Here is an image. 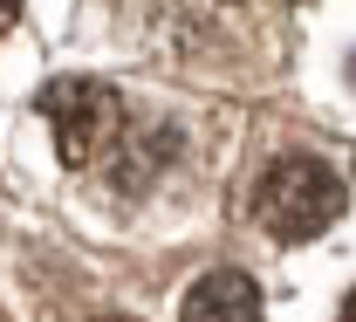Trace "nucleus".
Returning a JSON list of instances; mask_svg holds the SVG:
<instances>
[{
	"label": "nucleus",
	"instance_id": "obj_2",
	"mask_svg": "<svg viewBox=\"0 0 356 322\" xmlns=\"http://www.w3.org/2000/svg\"><path fill=\"white\" fill-rule=\"evenodd\" d=\"M42 117L48 131H55V151H62V165H96L103 158V144L117 138V124H124V103L110 83H96V76H55L42 90Z\"/></svg>",
	"mask_w": 356,
	"mask_h": 322
},
{
	"label": "nucleus",
	"instance_id": "obj_7",
	"mask_svg": "<svg viewBox=\"0 0 356 322\" xmlns=\"http://www.w3.org/2000/svg\"><path fill=\"white\" fill-rule=\"evenodd\" d=\"M103 322H124V316H103Z\"/></svg>",
	"mask_w": 356,
	"mask_h": 322
},
{
	"label": "nucleus",
	"instance_id": "obj_1",
	"mask_svg": "<svg viewBox=\"0 0 356 322\" xmlns=\"http://www.w3.org/2000/svg\"><path fill=\"white\" fill-rule=\"evenodd\" d=\"M350 206V185L336 165H322V158H281V165H267V179L254 185V220L261 233L274 240H315L322 227H336V213Z\"/></svg>",
	"mask_w": 356,
	"mask_h": 322
},
{
	"label": "nucleus",
	"instance_id": "obj_8",
	"mask_svg": "<svg viewBox=\"0 0 356 322\" xmlns=\"http://www.w3.org/2000/svg\"><path fill=\"white\" fill-rule=\"evenodd\" d=\"M350 76H356V62H350Z\"/></svg>",
	"mask_w": 356,
	"mask_h": 322
},
{
	"label": "nucleus",
	"instance_id": "obj_6",
	"mask_svg": "<svg viewBox=\"0 0 356 322\" xmlns=\"http://www.w3.org/2000/svg\"><path fill=\"white\" fill-rule=\"evenodd\" d=\"M336 322H356V288L343 295V316H336Z\"/></svg>",
	"mask_w": 356,
	"mask_h": 322
},
{
	"label": "nucleus",
	"instance_id": "obj_3",
	"mask_svg": "<svg viewBox=\"0 0 356 322\" xmlns=\"http://www.w3.org/2000/svg\"><path fill=\"white\" fill-rule=\"evenodd\" d=\"M172 151H178V131H172V124H131V117H124L96 165H110V179L124 185V192H144V185L165 172Z\"/></svg>",
	"mask_w": 356,
	"mask_h": 322
},
{
	"label": "nucleus",
	"instance_id": "obj_4",
	"mask_svg": "<svg viewBox=\"0 0 356 322\" xmlns=\"http://www.w3.org/2000/svg\"><path fill=\"white\" fill-rule=\"evenodd\" d=\"M178 322H261V288H254V275H240V268H213V275L192 281Z\"/></svg>",
	"mask_w": 356,
	"mask_h": 322
},
{
	"label": "nucleus",
	"instance_id": "obj_5",
	"mask_svg": "<svg viewBox=\"0 0 356 322\" xmlns=\"http://www.w3.org/2000/svg\"><path fill=\"white\" fill-rule=\"evenodd\" d=\"M14 14H21V0H0V35L14 28Z\"/></svg>",
	"mask_w": 356,
	"mask_h": 322
}]
</instances>
